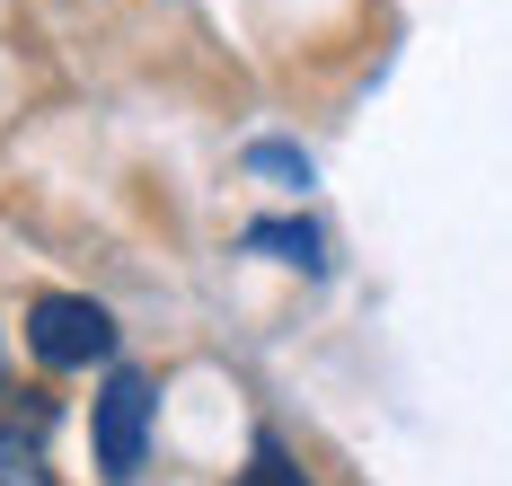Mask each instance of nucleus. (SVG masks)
<instances>
[{"instance_id":"20e7f679","label":"nucleus","mask_w":512,"mask_h":486,"mask_svg":"<svg viewBox=\"0 0 512 486\" xmlns=\"http://www.w3.org/2000/svg\"><path fill=\"white\" fill-rule=\"evenodd\" d=\"M248 248H274L283 266H301V274L327 266V257H318V230H309V221H248Z\"/></svg>"},{"instance_id":"7ed1b4c3","label":"nucleus","mask_w":512,"mask_h":486,"mask_svg":"<svg viewBox=\"0 0 512 486\" xmlns=\"http://www.w3.org/2000/svg\"><path fill=\"white\" fill-rule=\"evenodd\" d=\"M45 433H53V398L45 389H18V398L0 407V486H53Z\"/></svg>"},{"instance_id":"423d86ee","label":"nucleus","mask_w":512,"mask_h":486,"mask_svg":"<svg viewBox=\"0 0 512 486\" xmlns=\"http://www.w3.org/2000/svg\"><path fill=\"white\" fill-rule=\"evenodd\" d=\"M248 168L256 177H292V186H309V151H292V142H248Z\"/></svg>"},{"instance_id":"f257e3e1","label":"nucleus","mask_w":512,"mask_h":486,"mask_svg":"<svg viewBox=\"0 0 512 486\" xmlns=\"http://www.w3.org/2000/svg\"><path fill=\"white\" fill-rule=\"evenodd\" d=\"M151 372H133V363H115L98 389V407H89V451H98V478L106 486H133L142 478V451H151Z\"/></svg>"},{"instance_id":"f03ea898","label":"nucleus","mask_w":512,"mask_h":486,"mask_svg":"<svg viewBox=\"0 0 512 486\" xmlns=\"http://www.w3.org/2000/svg\"><path fill=\"white\" fill-rule=\"evenodd\" d=\"M27 354L45 372H89L115 354V319H106L89 292H36L27 301Z\"/></svg>"},{"instance_id":"39448f33","label":"nucleus","mask_w":512,"mask_h":486,"mask_svg":"<svg viewBox=\"0 0 512 486\" xmlns=\"http://www.w3.org/2000/svg\"><path fill=\"white\" fill-rule=\"evenodd\" d=\"M239 486H309V469L292 460V442H283V433H256V442H248V469H239Z\"/></svg>"},{"instance_id":"0eeeda50","label":"nucleus","mask_w":512,"mask_h":486,"mask_svg":"<svg viewBox=\"0 0 512 486\" xmlns=\"http://www.w3.org/2000/svg\"><path fill=\"white\" fill-rule=\"evenodd\" d=\"M0 398H9V389H0Z\"/></svg>"}]
</instances>
